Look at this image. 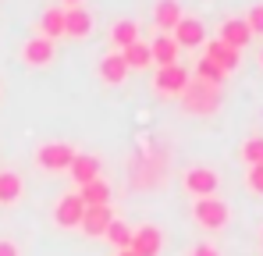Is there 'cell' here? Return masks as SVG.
Here are the masks:
<instances>
[{
	"label": "cell",
	"instance_id": "26",
	"mask_svg": "<svg viewBox=\"0 0 263 256\" xmlns=\"http://www.w3.org/2000/svg\"><path fill=\"white\" fill-rule=\"evenodd\" d=\"M246 25H249V32L253 36H263V4H253L249 11H246V18H242Z\"/></svg>",
	"mask_w": 263,
	"mask_h": 256
},
{
	"label": "cell",
	"instance_id": "24",
	"mask_svg": "<svg viewBox=\"0 0 263 256\" xmlns=\"http://www.w3.org/2000/svg\"><path fill=\"white\" fill-rule=\"evenodd\" d=\"M242 160H246L249 168L263 164V135H249V139L242 142Z\"/></svg>",
	"mask_w": 263,
	"mask_h": 256
},
{
	"label": "cell",
	"instance_id": "2",
	"mask_svg": "<svg viewBox=\"0 0 263 256\" xmlns=\"http://www.w3.org/2000/svg\"><path fill=\"white\" fill-rule=\"evenodd\" d=\"M192 217H196L199 228L220 231V228L231 221V207H228L220 196H203V199H192Z\"/></svg>",
	"mask_w": 263,
	"mask_h": 256
},
{
	"label": "cell",
	"instance_id": "22",
	"mask_svg": "<svg viewBox=\"0 0 263 256\" xmlns=\"http://www.w3.org/2000/svg\"><path fill=\"white\" fill-rule=\"evenodd\" d=\"M121 57H125V64H128V71H146L149 64H153V53H149V43H132L121 50Z\"/></svg>",
	"mask_w": 263,
	"mask_h": 256
},
{
	"label": "cell",
	"instance_id": "16",
	"mask_svg": "<svg viewBox=\"0 0 263 256\" xmlns=\"http://www.w3.org/2000/svg\"><path fill=\"white\" fill-rule=\"evenodd\" d=\"M100 79L107 85H121L128 79V64H125V57H121V50H110L103 61H100Z\"/></svg>",
	"mask_w": 263,
	"mask_h": 256
},
{
	"label": "cell",
	"instance_id": "5",
	"mask_svg": "<svg viewBox=\"0 0 263 256\" xmlns=\"http://www.w3.org/2000/svg\"><path fill=\"white\" fill-rule=\"evenodd\" d=\"M135 256H160L164 249V231L157 224H139L132 231V246H128Z\"/></svg>",
	"mask_w": 263,
	"mask_h": 256
},
{
	"label": "cell",
	"instance_id": "15",
	"mask_svg": "<svg viewBox=\"0 0 263 256\" xmlns=\"http://www.w3.org/2000/svg\"><path fill=\"white\" fill-rule=\"evenodd\" d=\"M68 174L75 178V185H89V181H96V178H100V157H92V153H75V160H71Z\"/></svg>",
	"mask_w": 263,
	"mask_h": 256
},
{
	"label": "cell",
	"instance_id": "32",
	"mask_svg": "<svg viewBox=\"0 0 263 256\" xmlns=\"http://www.w3.org/2000/svg\"><path fill=\"white\" fill-rule=\"evenodd\" d=\"M260 68H263V50H260Z\"/></svg>",
	"mask_w": 263,
	"mask_h": 256
},
{
	"label": "cell",
	"instance_id": "25",
	"mask_svg": "<svg viewBox=\"0 0 263 256\" xmlns=\"http://www.w3.org/2000/svg\"><path fill=\"white\" fill-rule=\"evenodd\" d=\"M196 79H203V82H210V85H224L228 75L220 71L217 64H210L206 57H199V61H196Z\"/></svg>",
	"mask_w": 263,
	"mask_h": 256
},
{
	"label": "cell",
	"instance_id": "14",
	"mask_svg": "<svg viewBox=\"0 0 263 256\" xmlns=\"http://www.w3.org/2000/svg\"><path fill=\"white\" fill-rule=\"evenodd\" d=\"M217 40H220V43H228V46H235V50H242V46H249L253 32H249V25H246L242 18H228V22H220Z\"/></svg>",
	"mask_w": 263,
	"mask_h": 256
},
{
	"label": "cell",
	"instance_id": "6",
	"mask_svg": "<svg viewBox=\"0 0 263 256\" xmlns=\"http://www.w3.org/2000/svg\"><path fill=\"white\" fill-rule=\"evenodd\" d=\"M82 213H86V203L79 199V192H64L53 203V224L57 228H79L82 224Z\"/></svg>",
	"mask_w": 263,
	"mask_h": 256
},
{
	"label": "cell",
	"instance_id": "30",
	"mask_svg": "<svg viewBox=\"0 0 263 256\" xmlns=\"http://www.w3.org/2000/svg\"><path fill=\"white\" fill-rule=\"evenodd\" d=\"M82 0H61V7H79Z\"/></svg>",
	"mask_w": 263,
	"mask_h": 256
},
{
	"label": "cell",
	"instance_id": "4",
	"mask_svg": "<svg viewBox=\"0 0 263 256\" xmlns=\"http://www.w3.org/2000/svg\"><path fill=\"white\" fill-rule=\"evenodd\" d=\"M181 185H185V192H189V196H196V199H203V196H217L220 174L214 168H206V164H192V168L185 171Z\"/></svg>",
	"mask_w": 263,
	"mask_h": 256
},
{
	"label": "cell",
	"instance_id": "28",
	"mask_svg": "<svg viewBox=\"0 0 263 256\" xmlns=\"http://www.w3.org/2000/svg\"><path fill=\"white\" fill-rule=\"evenodd\" d=\"M0 256H22L18 242H11V239H0Z\"/></svg>",
	"mask_w": 263,
	"mask_h": 256
},
{
	"label": "cell",
	"instance_id": "29",
	"mask_svg": "<svg viewBox=\"0 0 263 256\" xmlns=\"http://www.w3.org/2000/svg\"><path fill=\"white\" fill-rule=\"evenodd\" d=\"M192 256H217V249H214V246H196Z\"/></svg>",
	"mask_w": 263,
	"mask_h": 256
},
{
	"label": "cell",
	"instance_id": "13",
	"mask_svg": "<svg viewBox=\"0 0 263 256\" xmlns=\"http://www.w3.org/2000/svg\"><path fill=\"white\" fill-rule=\"evenodd\" d=\"M110 221H114V210H110V203H107V207H86L79 231H86V235H103V231L110 228Z\"/></svg>",
	"mask_w": 263,
	"mask_h": 256
},
{
	"label": "cell",
	"instance_id": "23",
	"mask_svg": "<svg viewBox=\"0 0 263 256\" xmlns=\"http://www.w3.org/2000/svg\"><path fill=\"white\" fill-rule=\"evenodd\" d=\"M132 231H135V228H128L121 217H114V221H110V228L103 231V239H107V242L121 253V249H128V246H132Z\"/></svg>",
	"mask_w": 263,
	"mask_h": 256
},
{
	"label": "cell",
	"instance_id": "9",
	"mask_svg": "<svg viewBox=\"0 0 263 256\" xmlns=\"http://www.w3.org/2000/svg\"><path fill=\"white\" fill-rule=\"evenodd\" d=\"M171 40H175L181 50H192V46H203V43H206V29H203V22H199V18L185 14V18L175 25Z\"/></svg>",
	"mask_w": 263,
	"mask_h": 256
},
{
	"label": "cell",
	"instance_id": "31",
	"mask_svg": "<svg viewBox=\"0 0 263 256\" xmlns=\"http://www.w3.org/2000/svg\"><path fill=\"white\" fill-rule=\"evenodd\" d=\"M118 256H135V253H132V249H121V253H118Z\"/></svg>",
	"mask_w": 263,
	"mask_h": 256
},
{
	"label": "cell",
	"instance_id": "18",
	"mask_svg": "<svg viewBox=\"0 0 263 256\" xmlns=\"http://www.w3.org/2000/svg\"><path fill=\"white\" fill-rule=\"evenodd\" d=\"M40 36L50 40V43H57L64 36V7H61V4L46 7L43 14H40Z\"/></svg>",
	"mask_w": 263,
	"mask_h": 256
},
{
	"label": "cell",
	"instance_id": "8",
	"mask_svg": "<svg viewBox=\"0 0 263 256\" xmlns=\"http://www.w3.org/2000/svg\"><path fill=\"white\" fill-rule=\"evenodd\" d=\"M242 50H235V46H228V43H220V40H210V43H203V57L210 61V64H217L224 75H231L238 64H242V57H238Z\"/></svg>",
	"mask_w": 263,
	"mask_h": 256
},
{
	"label": "cell",
	"instance_id": "33",
	"mask_svg": "<svg viewBox=\"0 0 263 256\" xmlns=\"http://www.w3.org/2000/svg\"><path fill=\"white\" fill-rule=\"evenodd\" d=\"M0 96H4V85H0Z\"/></svg>",
	"mask_w": 263,
	"mask_h": 256
},
{
	"label": "cell",
	"instance_id": "34",
	"mask_svg": "<svg viewBox=\"0 0 263 256\" xmlns=\"http://www.w3.org/2000/svg\"><path fill=\"white\" fill-rule=\"evenodd\" d=\"M260 239H263V235H260Z\"/></svg>",
	"mask_w": 263,
	"mask_h": 256
},
{
	"label": "cell",
	"instance_id": "12",
	"mask_svg": "<svg viewBox=\"0 0 263 256\" xmlns=\"http://www.w3.org/2000/svg\"><path fill=\"white\" fill-rule=\"evenodd\" d=\"M185 18V11H181V0H157L153 4V25L164 32V36H171L175 32V25Z\"/></svg>",
	"mask_w": 263,
	"mask_h": 256
},
{
	"label": "cell",
	"instance_id": "11",
	"mask_svg": "<svg viewBox=\"0 0 263 256\" xmlns=\"http://www.w3.org/2000/svg\"><path fill=\"white\" fill-rule=\"evenodd\" d=\"M64 36L71 40H89L92 36V11L89 7H64Z\"/></svg>",
	"mask_w": 263,
	"mask_h": 256
},
{
	"label": "cell",
	"instance_id": "7",
	"mask_svg": "<svg viewBox=\"0 0 263 256\" xmlns=\"http://www.w3.org/2000/svg\"><path fill=\"white\" fill-rule=\"evenodd\" d=\"M185 85H189V71H185L181 64L157 68V75H153V89H157L160 96H181V93H185Z\"/></svg>",
	"mask_w": 263,
	"mask_h": 256
},
{
	"label": "cell",
	"instance_id": "3",
	"mask_svg": "<svg viewBox=\"0 0 263 256\" xmlns=\"http://www.w3.org/2000/svg\"><path fill=\"white\" fill-rule=\"evenodd\" d=\"M75 146L71 142H61V139H53V142H43L40 150H36V164L50 174H61V171L71 168V160H75Z\"/></svg>",
	"mask_w": 263,
	"mask_h": 256
},
{
	"label": "cell",
	"instance_id": "10",
	"mask_svg": "<svg viewBox=\"0 0 263 256\" xmlns=\"http://www.w3.org/2000/svg\"><path fill=\"white\" fill-rule=\"evenodd\" d=\"M53 57H57V46L50 40H43V36H29L25 46H22V61H25L29 68H46Z\"/></svg>",
	"mask_w": 263,
	"mask_h": 256
},
{
	"label": "cell",
	"instance_id": "1",
	"mask_svg": "<svg viewBox=\"0 0 263 256\" xmlns=\"http://www.w3.org/2000/svg\"><path fill=\"white\" fill-rule=\"evenodd\" d=\"M178 100H181L185 114H196V118H210V114H217V107L224 103V89H220V85L203 82V79H189L185 93H181Z\"/></svg>",
	"mask_w": 263,
	"mask_h": 256
},
{
	"label": "cell",
	"instance_id": "20",
	"mask_svg": "<svg viewBox=\"0 0 263 256\" xmlns=\"http://www.w3.org/2000/svg\"><path fill=\"white\" fill-rule=\"evenodd\" d=\"M139 22H132V18H121V22H114L110 25V43H114V50H125L132 43H139Z\"/></svg>",
	"mask_w": 263,
	"mask_h": 256
},
{
	"label": "cell",
	"instance_id": "27",
	"mask_svg": "<svg viewBox=\"0 0 263 256\" xmlns=\"http://www.w3.org/2000/svg\"><path fill=\"white\" fill-rule=\"evenodd\" d=\"M246 189L256 192V196H263V164H256V168L246 171Z\"/></svg>",
	"mask_w": 263,
	"mask_h": 256
},
{
	"label": "cell",
	"instance_id": "21",
	"mask_svg": "<svg viewBox=\"0 0 263 256\" xmlns=\"http://www.w3.org/2000/svg\"><path fill=\"white\" fill-rule=\"evenodd\" d=\"M79 199H82L86 207H107V203H110V185H107L103 178H96V181H89V185H79Z\"/></svg>",
	"mask_w": 263,
	"mask_h": 256
},
{
	"label": "cell",
	"instance_id": "17",
	"mask_svg": "<svg viewBox=\"0 0 263 256\" xmlns=\"http://www.w3.org/2000/svg\"><path fill=\"white\" fill-rule=\"evenodd\" d=\"M149 53H153V64L157 68H171V64H178V53H181V46H178L171 36H153V43H149Z\"/></svg>",
	"mask_w": 263,
	"mask_h": 256
},
{
	"label": "cell",
	"instance_id": "19",
	"mask_svg": "<svg viewBox=\"0 0 263 256\" xmlns=\"http://www.w3.org/2000/svg\"><path fill=\"white\" fill-rule=\"evenodd\" d=\"M22 189H25V181L18 171H0V203L4 207H14L22 199Z\"/></svg>",
	"mask_w": 263,
	"mask_h": 256
}]
</instances>
